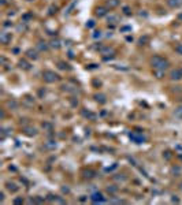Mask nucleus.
<instances>
[{
	"label": "nucleus",
	"mask_w": 182,
	"mask_h": 205,
	"mask_svg": "<svg viewBox=\"0 0 182 205\" xmlns=\"http://www.w3.org/2000/svg\"><path fill=\"white\" fill-rule=\"evenodd\" d=\"M153 74H155L156 78H159V79H160V78L164 77V71H163V70H153Z\"/></svg>",
	"instance_id": "obj_21"
},
{
	"label": "nucleus",
	"mask_w": 182,
	"mask_h": 205,
	"mask_svg": "<svg viewBox=\"0 0 182 205\" xmlns=\"http://www.w3.org/2000/svg\"><path fill=\"white\" fill-rule=\"evenodd\" d=\"M170 79H171V81H179V79H182V70L181 68L172 70L171 73H170Z\"/></svg>",
	"instance_id": "obj_5"
},
{
	"label": "nucleus",
	"mask_w": 182,
	"mask_h": 205,
	"mask_svg": "<svg viewBox=\"0 0 182 205\" xmlns=\"http://www.w3.org/2000/svg\"><path fill=\"white\" fill-rule=\"evenodd\" d=\"M94 98H96V101L100 103V104H104V103H105V96H104V94H96Z\"/></svg>",
	"instance_id": "obj_17"
},
{
	"label": "nucleus",
	"mask_w": 182,
	"mask_h": 205,
	"mask_svg": "<svg viewBox=\"0 0 182 205\" xmlns=\"http://www.w3.org/2000/svg\"><path fill=\"white\" fill-rule=\"evenodd\" d=\"M24 104H25V105H27V107H32V105L34 104V100L30 97V96H25V98H24Z\"/></svg>",
	"instance_id": "obj_14"
},
{
	"label": "nucleus",
	"mask_w": 182,
	"mask_h": 205,
	"mask_svg": "<svg viewBox=\"0 0 182 205\" xmlns=\"http://www.w3.org/2000/svg\"><path fill=\"white\" fill-rule=\"evenodd\" d=\"M7 4V0H1V6H6Z\"/></svg>",
	"instance_id": "obj_33"
},
{
	"label": "nucleus",
	"mask_w": 182,
	"mask_h": 205,
	"mask_svg": "<svg viewBox=\"0 0 182 205\" xmlns=\"http://www.w3.org/2000/svg\"><path fill=\"white\" fill-rule=\"evenodd\" d=\"M148 41H149V37H148V36H144V37L140 38V44H141V45H145V44L148 43Z\"/></svg>",
	"instance_id": "obj_25"
},
{
	"label": "nucleus",
	"mask_w": 182,
	"mask_h": 205,
	"mask_svg": "<svg viewBox=\"0 0 182 205\" xmlns=\"http://www.w3.org/2000/svg\"><path fill=\"white\" fill-rule=\"evenodd\" d=\"M123 12H125L126 15H130V14H132V11H130V8H129V7H125V8H123Z\"/></svg>",
	"instance_id": "obj_28"
},
{
	"label": "nucleus",
	"mask_w": 182,
	"mask_h": 205,
	"mask_svg": "<svg viewBox=\"0 0 182 205\" xmlns=\"http://www.w3.org/2000/svg\"><path fill=\"white\" fill-rule=\"evenodd\" d=\"M107 190H108V193H110V192H111V193H115V192H116V187H108Z\"/></svg>",
	"instance_id": "obj_31"
},
{
	"label": "nucleus",
	"mask_w": 182,
	"mask_h": 205,
	"mask_svg": "<svg viewBox=\"0 0 182 205\" xmlns=\"http://www.w3.org/2000/svg\"><path fill=\"white\" fill-rule=\"evenodd\" d=\"M59 68H62V70H70L69 64L64 63V62H59Z\"/></svg>",
	"instance_id": "obj_23"
},
{
	"label": "nucleus",
	"mask_w": 182,
	"mask_h": 205,
	"mask_svg": "<svg viewBox=\"0 0 182 205\" xmlns=\"http://www.w3.org/2000/svg\"><path fill=\"white\" fill-rule=\"evenodd\" d=\"M107 7H97L96 10H94V15L97 18H103V17H105L107 15Z\"/></svg>",
	"instance_id": "obj_6"
},
{
	"label": "nucleus",
	"mask_w": 182,
	"mask_h": 205,
	"mask_svg": "<svg viewBox=\"0 0 182 205\" xmlns=\"http://www.w3.org/2000/svg\"><path fill=\"white\" fill-rule=\"evenodd\" d=\"M19 67L24 68V70H30V64L27 63L25 59H22V60H19Z\"/></svg>",
	"instance_id": "obj_15"
},
{
	"label": "nucleus",
	"mask_w": 182,
	"mask_h": 205,
	"mask_svg": "<svg viewBox=\"0 0 182 205\" xmlns=\"http://www.w3.org/2000/svg\"><path fill=\"white\" fill-rule=\"evenodd\" d=\"M119 4H121V0H107V1H105V7H107L108 10L116 8Z\"/></svg>",
	"instance_id": "obj_7"
},
{
	"label": "nucleus",
	"mask_w": 182,
	"mask_h": 205,
	"mask_svg": "<svg viewBox=\"0 0 182 205\" xmlns=\"http://www.w3.org/2000/svg\"><path fill=\"white\" fill-rule=\"evenodd\" d=\"M175 116L179 119H182V107H178L175 109Z\"/></svg>",
	"instance_id": "obj_24"
},
{
	"label": "nucleus",
	"mask_w": 182,
	"mask_h": 205,
	"mask_svg": "<svg viewBox=\"0 0 182 205\" xmlns=\"http://www.w3.org/2000/svg\"><path fill=\"white\" fill-rule=\"evenodd\" d=\"M100 52H101V55H103V59H104V60H110V59H112V57L115 56V51L110 47L101 48Z\"/></svg>",
	"instance_id": "obj_3"
},
{
	"label": "nucleus",
	"mask_w": 182,
	"mask_h": 205,
	"mask_svg": "<svg viewBox=\"0 0 182 205\" xmlns=\"http://www.w3.org/2000/svg\"><path fill=\"white\" fill-rule=\"evenodd\" d=\"M130 138H132V140L136 142V144H141V142L144 141L142 135H137V134H134V133H132V134H130Z\"/></svg>",
	"instance_id": "obj_12"
},
{
	"label": "nucleus",
	"mask_w": 182,
	"mask_h": 205,
	"mask_svg": "<svg viewBox=\"0 0 182 205\" xmlns=\"http://www.w3.org/2000/svg\"><path fill=\"white\" fill-rule=\"evenodd\" d=\"M178 21H179V22H182V14H179V15H178Z\"/></svg>",
	"instance_id": "obj_32"
},
{
	"label": "nucleus",
	"mask_w": 182,
	"mask_h": 205,
	"mask_svg": "<svg viewBox=\"0 0 182 205\" xmlns=\"http://www.w3.org/2000/svg\"><path fill=\"white\" fill-rule=\"evenodd\" d=\"M7 105H8V108H11V109H14V111H15V109H17L18 108V103L15 100H10L8 101V103H7Z\"/></svg>",
	"instance_id": "obj_18"
},
{
	"label": "nucleus",
	"mask_w": 182,
	"mask_h": 205,
	"mask_svg": "<svg viewBox=\"0 0 182 205\" xmlns=\"http://www.w3.org/2000/svg\"><path fill=\"white\" fill-rule=\"evenodd\" d=\"M93 26H94V21H89L86 24V27H93Z\"/></svg>",
	"instance_id": "obj_29"
},
{
	"label": "nucleus",
	"mask_w": 182,
	"mask_h": 205,
	"mask_svg": "<svg viewBox=\"0 0 182 205\" xmlns=\"http://www.w3.org/2000/svg\"><path fill=\"white\" fill-rule=\"evenodd\" d=\"M167 4H169L171 8H181L182 0H167Z\"/></svg>",
	"instance_id": "obj_9"
},
{
	"label": "nucleus",
	"mask_w": 182,
	"mask_h": 205,
	"mask_svg": "<svg viewBox=\"0 0 182 205\" xmlns=\"http://www.w3.org/2000/svg\"><path fill=\"white\" fill-rule=\"evenodd\" d=\"M43 78H44V81L47 82V84H54V82H57L60 79V77L52 70H45L44 73H43Z\"/></svg>",
	"instance_id": "obj_2"
},
{
	"label": "nucleus",
	"mask_w": 182,
	"mask_h": 205,
	"mask_svg": "<svg viewBox=\"0 0 182 205\" xmlns=\"http://www.w3.org/2000/svg\"><path fill=\"white\" fill-rule=\"evenodd\" d=\"M37 48L40 51H47L48 49V44L47 43H43V41H40V43L37 44Z\"/></svg>",
	"instance_id": "obj_19"
},
{
	"label": "nucleus",
	"mask_w": 182,
	"mask_h": 205,
	"mask_svg": "<svg viewBox=\"0 0 182 205\" xmlns=\"http://www.w3.org/2000/svg\"><path fill=\"white\" fill-rule=\"evenodd\" d=\"M119 21V18L116 17V15H110V17H108V24H116V22H118Z\"/></svg>",
	"instance_id": "obj_20"
},
{
	"label": "nucleus",
	"mask_w": 182,
	"mask_h": 205,
	"mask_svg": "<svg viewBox=\"0 0 182 205\" xmlns=\"http://www.w3.org/2000/svg\"><path fill=\"white\" fill-rule=\"evenodd\" d=\"M11 40H13V36H11V33H7V32H3V33L0 34V43L4 44V45H7V44H10Z\"/></svg>",
	"instance_id": "obj_4"
},
{
	"label": "nucleus",
	"mask_w": 182,
	"mask_h": 205,
	"mask_svg": "<svg viewBox=\"0 0 182 205\" xmlns=\"http://www.w3.org/2000/svg\"><path fill=\"white\" fill-rule=\"evenodd\" d=\"M151 64H152V67H153V70H163V71H166V68H169L170 66L169 60L162 56H153L151 59Z\"/></svg>",
	"instance_id": "obj_1"
},
{
	"label": "nucleus",
	"mask_w": 182,
	"mask_h": 205,
	"mask_svg": "<svg viewBox=\"0 0 182 205\" xmlns=\"http://www.w3.org/2000/svg\"><path fill=\"white\" fill-rule=\"evenodd\" d=\"M175 52L179 55H182V44H177L175 45Z\"/></svg>",
	"instance_id": "obj_26"
},
{
	"label": "nucleus",
	"mask_w": 182,
	"mask_h": 205,
	"mask_svg": "<svg viewBox=\"0 0 182 205\" xmlns=\"http://www.w3.org/2000/svg\"><path fill=\"white\" fill-rule=\"evenodd\" d=\"M99 37H101V32L100 30L94 32V33H93V38H99Z\"/></svg>",
	"instance_id": "obj_27"
},
{
	"label": "nucleus",
	"mask_w": 182,
	"mask_h": 205,
	"mask_svg": "<svg viewBox=\"0 0 182 205\" xmlns=\"http://www.w3.org/2000/svg\"><path fill=\"white\" fill-rule=\"evenodd\" d=\"M24 133L26 135H30V137H32V135H36V134H37V130H36L34 127H25Z\"/></svg>",
	"instance_id": "obj_13"
},
{
	"label": "nucleus",
	"mask_w": 182,
	"mask_h": 205,
	"mask_svg": "<svg viewBox=\"0 0 182 205\" xmlns=\"http://www.w3.org/2000/svg\"><path fill=\"white\" fill-rule=\"evenodd\" d=\"M91 200L93 202H104L105 201V198L103 197V194H101V193H93V194H92V197H91Z\"/></svg>",
	"instance_id": "obj_8"
},
{
	"label": "nucleus",
	"mask_w": 182,
	"mask_h": 205,
	"mask_svg": "<svg viewBox=\"0 0 182 205\" xmlns=\"http://www.w3.org/2000/svg\"><path fill=\"white\" fill-rule=\"evenodd\" d=\"M45 148H47V149H55V148H56V142H55V141H47Z\"/></svg>",
	"instance_id": "obj_22"
},
{
	"label": "nucleus",
	"mask_w": 182,
	"mask_h": 205,
	"mask_svg": "<svg viewBox=\"0 0 182 205\" xmlns=\"http://www.w3.org/2000/svg\"><path fill=\"white\" fill-rule=\"evenodd\" d=\"M7 189H8L10 192H17V190H18V186L15 185L14 182H8V183H7Z\"/></svg>",
	"instance_id": "obj_16"
},
{
	"label": "nucleus",
	"mask_w": 182,
	"mask_h": 205,
	"mask_svg": "<svg viewBox=\"0 0 182 205\" xmlns=\"http://www.w3.org/2000/svg\"><path fill=\"white\" fill-rule=\"evenodd\" d=\"M49 47H51V48H54V49H59V48L62 47V44H60V41L57 40V38H54V40H51Z\"/></svg>",
	"instance_id": "obj_11"
},
{
	"label": "nucleus",
	"mask_w": 182,
	"mask_h": 205,
	"mask_svg": "<svg viewBox=\"0 0 182 205\" xmlns=\"http://www.w3.org/2000/svg\"><path fill=\"white\" fill-rule=\"evenodd\" d=\"M26 56L29 57V59H33V60H37L38 59V52L34 49H29L26 52Z\"/></svg>",
	"instance_id": "obj_10"
},
{
	"label": "nucleus",
	"mask_w": 182,
	"mask_h": 205,
	"mask_svg": "<svg viewBox=\"0 0 182 205\" xmlns=\"http://www.w3.org/2000/svg\"><path fill=\"white\" fill-rule=\"evenodd\" d=\"M11 25H13V24H11L10 21H6V22H4V24H3V26H4V27H10Z\"/></svg>",
	"instance_id": "obj_30"
}]
</instances>
